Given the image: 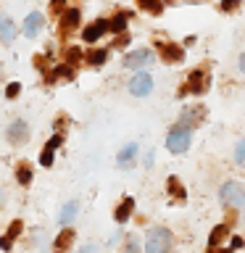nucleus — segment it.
<instances>
[{
	"mask_svg": "<svg viewBox=\"0 0 245 253\" xmlns=\"http://www.w3.org/2000/svg\"><path fill=\"white\" fill-rule=\"evenodd\" d=\"M219 201L221 206H229V209H245V185L235 179L224 182L219 190Z\"/></svg>",
	"mask_w": 245,
	"mask_h": 253,
	"instance_id": "nucleus-1",
	"label": "nucleus"
},
{
	"mask_svg": "<svg viewBox=\"0 0 245 253\" xmlns=\"http://www.w3.org/2000/svg\"><path fill=\"white\" fill-rule=\"evenodd\" d=\"M171 251V232L166 227H153L145 237V253H169Z\"/></svg>",
	"mask_w": 245,
	"mask_h": 253,
	"instance_id": "nucleus-2",
	"label": "nucleus"
},
{
	"mask_svg": "<svg viewBox=\"0 0 245 253\" xmlns=\"http://www.w3.org/2000/svg\"><path fill=\"white\" fill-rule=\"evenodd\" d=\"M208 84H211V74H208V71L195 69L193 74L187 77V87H179L177 95H179V98H182V95H190V92H193V95H203L205 90H208Z\"/></svg>",
	"mask_w": 245,
	"mask_h": 253,
	"instance_id": "nucleus-3",
	"label": "nucleus"
},
{
	"mask_svg": "<svg viewBox=\"0 0 245 253\" xmlns=\"http://www.w3.org/2000/svg\"><path fill=\"white\" fill-rule=\"evenodd\" d=\"M190 140H193V129L177 126V129H171L169 137H166V148H169L171 153H185V150L190 148Z\"/></svg>",
	"mask_w": 245,
	"mask_h": 253,
	"instance_id": "nucleus-4",
	"label": "nucleus"
},
{
	"mask_svg": "<svg viewBox=\"0 0 245 253\" xmlns=\"http://www.w3.org/2000/svg\"><path fill=\"white\" fill-rule=\"evenodd\" d=\"M205 119V108L203 106H185L179 114V122L177 126H187V129H195L198 124H201Z\"/></svg>",
	"mask_w": 245,
	"mask_h": 253,
	"instance_id": "nucleus-5",
	"label": "nucleus"
},
{
	"mask_svg": "<svg viewBox=\"0 0 245 253\" xmlns=\"http://www.w3.org/2000/svg\"><path fill=\"white\" fill-rule=\"evenodd\" d=\"M153 63V53L148 50V47H140V50H132V53H126V58H124V66L126 69H145Z\"/></svg>",
	"mask_w": 245,
	"mask_h": 253,
	"instance_id": "nucleus-6",
	"label": "nucleus"
},
{
	"mask_svg": "<svg viewBox=\"0 0 245 253\" xmlns=\"http://www.w3.org/2000/svg\"><path fill=\"white\" fill-rule=\"evenodd\" d=\"M150 90H153V79H150V74L140 71V74H134V77H132L129 92L134 95V98H145V95H150Z\"/></svg>",
	"mask_w": 245,
	"mask_h": 253,
	"instance_id": "nucleus-7",
	"label": "nucleus"
},
{
	"mask_svg": "<svg viewBox=\"0 0 245 253\" xmlns=\"http://www.w3.org/2000/svg\"><path fill=\"white\" fill-rule=\"evenodd\" d=\"M5 137H8V142H13V145H24V142L29 140V124L21 122V119H16V122L5 129Z\"/></svg>",
	"mask_w": 245,
	"mask_h": 253,
	"instance_id": "nucleus-8",
	"label": "nucleus"
},
{
	"mask_svg": "<svg viewBox=\"0 0 245 253\" xmlns=\"http://www.w3.org/2000/svg\"><path fill=\"white\" fill-rule=\"evenodd\" d=\"M158 53H161V58L166 63H179L185 58V50H182V45H174V42H156Z\"/></svg>",
	"mask_w": 245,
	"mask_h": 253,
	"instance_id": "nucleus-9",
	"label": "nucleus"
},
{
	"mask_svg": "<svg viewBox=\"0 0 245 253\" xmlns=\"http://www.w3.org/2000/svg\"><path fill=\"white\" fill-rule=\"evenodd\" d=\"M106 32H108V21L106 19H98V21H95L92 24V27H87L84 29V42H95V40H100L103 35H106Z\"/></svg>",
	"mask_w": 245,
	"mask_h": 253,
	"instance_id": "nucleus-10",
	"label": "nucleus"
},
{
	"mask_svg": "<svg viewBox=\"0 0 245 253\" xmlns=\"http://www.w3.org/2000/svg\"><path fill=\"white\" fill-rule=\"evenodd\" d=\"M42 24H45V19H42V13H29L27 16V21H24V35L27 37H37V32L42 29Z\"/></svg>",
	"mask_w": 245,
	"mask_h": 253,
	"instance_id": "nucleus-11",
	"label": "nucleus"
},
{
	"mask_svg": "<svg viewBox=\"0 0 245 253\" xmlns=\"http://www.w3.org/2000/svg\"><path fill=\"white\" fill-rule=\"evenodd\" d=\"M21 227H24V224H21L19 219H16V221H11V227H8V235H5V237H0V248H3V251H11L13 240L21 235Z\"/></svg>",
	"mask_w": 245,
	"mask_h": 253,
	"instance_id": "nucleus-12",
	"label": "nucleus"
},
{
	"mask_svg": "<svg viewBox=\"0 0 245 253\" xmlns=\"http://www.w3.org/2000/svg\"><path fill=\"white\" fill-rule=\"evenodd\" d=\"M79 19H82V13H79L77 8H69V11L63 13V19H61V29H63V32L77 29V27H79Z\"/></svg>",
	"mask_w": 245,
	"mask_h": 253,
	"instance_id": "nucleus-13",
	"label": "nucleus"
},
{
	"mask_svg": "<svg viewBox=\"0 0 245 253\" xmlns=\"http://www.w3.org/2000/svg\"><path fill=\"white\" fill-rule=\"evenodd\" d=\"M132 209H134V201H132V198H124V201H122V206H119V209H116V213H114V219L119 221V224H124V221L132 216Z\"/></svg>",
	"mask_w": 245,
	"mask_h": 253,
	"instance_id": "nucleus-14",
	"label": "nucleus"
},
{
	"mask_svg": "<svg viewBox=\"0 0 245 253\" xmlns=\"http://www.w3.org/2000/svg\"><path fill=\"white\" fill-rule=\"evenodd\" d=\"M134 158H137V145H134V142H129V145H124L122 148V153H119V166H129Z\"/></svg>",
	"mask_w": 245,
	"mask_h": 253,
	"instance_id": "nucleus-15",
	"label": "nucleus"
},
{
	"mask_svg": "<svg viewBox=\"0 0 245 253\" xmlns=\"http://www.w3.org/2000/svg\"><path fill=\"white\" fill-rule=\"evenodd\" d=\"M0 40L3 42H13L16 40V27L11 19H0Z\"/></svg>",
	"mask_w": 245,
	"mask_h": 253,
	"instance_id": "nucleus-16",
	"label": "nucleus"
},
{
	"mask_svg": "<svg viewBox=\"0 0 245 253\" xmlns=\"http://www.w3.org/2000/svg\"><path fill=\"white\" fill-rule=\"evenodd\" d=\"M166 185H169V193L174 195V201H185V198H187L185 185L179 182V177H169V182H166Z\"/></svg>",
	"mask_w": 245,
	"mask_h": 253,
	"instance_id": "nucleus-17",
	"label": "nucleus"
},
{
	"mask_svg": "<svg viewBox=\"0 0 245 253\" xmlns=\"http://www.w3.org/2000/svg\"><path fill=\"white\" fill-rule=\"evenodd\" d=\"M126 21H129V13H116L114 19L108 21V29L114 32V35H122V32L126 29Z\"/></svg>",
	"mask_w": 245,
	"mask_h": 253,
	"instance_id": "nucleus-18",
	"label": "nucleus"
},
{
	"mask_svg": "<svg viewBox=\"0 0 245 253\" xmlns=\"http://www.w3.org/2000/svg\"><path fill=\"white\" fill-rule=\"evenodd\" d=\"M77 211H79V203H77V201H71V203L63 206V211H61V224H63V227H69L71 221H74Z\"/></svg>",
	"mask_w": 245,
	"mask_h": 253,
	"instance_id": "nucleus-19",
	"label": "nucleus"
},
{
	"mask_svg": "<svg viewBox=\"0 0 245 253\" xmlns=\"http://www.w3.org/2000/svg\"><path fill=\"white\" fill-rule=\"evenodd\" d=\"M137 5L142 11L153 13V16H161L163 13V0H137Z\"/></svg>",
	"mask_w": 245,
	"mask_h": 253,
	"instance_id": "nucleus-20",
	"label": "nucleus"
},
{
	"mask_svg": "<svg viewBox=\"0 0 245 253\" xmlns=\"http://www.w3.org/2000/svg\"><path fill=\"white\" fill-rule=\"evenodd\" d=\"M71 243H74V232H71V229L66 227V229H63V232L58 235V240H55V253H63Z\"/></svg>",
	"mask_w": 245,
	"mask_h": 253,
	"instance_id": "nucleus-21",
	"label": "nucleus"
},
{
	"mask_svg": "<svg viewBox=\"0 0 245 253\" xmlns=\"http://www.w3.org/2000/svg\"><path fill=\"white\" fill-rule=\"evenodd\" d=\"M227 232H229V229H227V224H219V227H213V232H211V237H208V248H211V251L216 248V245H219V243L227 237Z\"/></svg>",
	"mask_w": 245,
	"mask_h": 253,
	"instance_id": "nucleus-22",
	"label": "nucleus"
},
{
	"mask_svg": "<svg viewBox=\"0 0 245 253\" xmlns=\"http://www.w3.org/2000/svg\"><path fill=\"white\" fill-rule=\"evenodd\" d=\"M106 58H108V50H90L87 53V63H90V66H103Z\"/></svg>",
	"mask_w": 245,
	"mask_h": 253,
	"instance_id": "nucleus-23",
	"label": "nucleus"
},
{
	"mask_svg": "<svg viewBox=\"0 0 245 253\" xmlns=\"http://www.w3.org/2000/svg\"><path fill=\"white\" fill-rule=\"evenodd\" d=\"M16 179H19L21 185H29V182H32V171H29V164H19V169H16Z\"/></svg>",
	"mask_w": 245,
	"mask_h": 253,
	"instance_id": "nucleus-24",
	"label": "nucleus"
},
{
	"mask_svg": "<svg viewBox=\"0 0 245 253\" xmlns=\"http://www.w3.org/2000/svg\"><path fill=\"white\" fill-rule=\"evenodd\" d=\"M219 8H221L224 13H229V11H237V8H240V0H221Z\"/></svg>",
	"mask_w": 245,
	"mask_h": 253,
	"instance_id": "nucleus-25",
	"label": "nucleus"
},
{
	"mask_svg": "<svg viewBox=\"0 0 245 253\" xmlns=\"http://www.w3.org/2000/svg\"><path fill=\"white\" fill-rule=\"evenodd\" d=\"M235 161L240 164V166H245V140H240V142H237V150H235Z\"/></svg>",
	"mask_w": 245,
	"mask_h": 253,
	"instance_id": "nucleus-26",
	"label": "nucleus"
},
{
	"mask_svg": "<svg viewBox=\"0 0 245 253\" xmlns=\"http://www.w3.org/2000/svg\"><path fill=\"white\" fill-rule=\"evenodd\" d=\"M53 153H55V150L45 148L42 153H40V164H42V166H50V164H53Z\"/></svg>",
	"mask_w": 245,
	"mask_h": 253,
	"instance_id": "nucleus-27",
	"label": "nucleus"
},
{
	"mask_svg": "<svg viewBox=\"0 0 245 253\" xmlns=\"http://www.w3.org/2000/svg\"><path fill=\"white\" fill-rule=\"evenodd\" d=\"M122 253H140V243L134 240V237H129V240H126V245H124V251Z\"/></svg>",
	"mask_w": 245,
	"mask_h": 253,
	"instance_id": "nucleus-28",
	"label": "nucleus"
},
{
	"mask_svg": "<svg viewBox=\"0 0 245 253\" xmlns=\"http://www.w3.org/2000/svg\"><path fill=\"white\" fill-rule=\"evenodd\" d=\"M55 77H66V79H71V77H74V69H71V66H58V69H55Z\"/></svg>",
	"mask_w": 245,
	"mask_h": 253,
	"instance_id": "nucleus-29",
	"label": "nucleus"
},
{
	"mask_svg": "<svg viewBox=\"0 0 245 253\" xmlns=\"http://www.w3.org/2000/svg\"><path fill=\"white\" fill-rule=\"evenodd\" d=\"M19 90H21V84H19V82H11V84L5 87V95H8V98H16V95H19Z\"/></svg>",
	"mask_w": 245,
	"mask_h": 253,
	"instance_id": "nucleus-30",
	"label": "nucleus"
},
{
	"mask_svg": "<svg viewBox=\"0 0 245 253\" xmlns=\"http://www.w3.org/2000/svg\"><path fill=\"white\" fill-rule=\"evenodd\" d=\"M66 58H69V63H74V61H79V58H82V53H79L77 47H71V50L66 53Z\"/></svg>",
	"mask_w": 245,
	"mask_h": 253,
	"instance_id": "nucleus-31",
	"label": "nucleus"
},
{
	"mask_svg": "<svg viewBox=\"0 0 245 253\" xmlns=\"http://www.w3.org/2000/svg\"><path fill=\"white\" fill-rule=\"evenodd\" d=\"M63 5H66V0H50V8H53L55 13H58L61 8H63Z\"/></svg>",
	"mask_w": 245,
	"mask_h": 253,
	"instance_id": "nucleus-32",
	"label": "nucleus"
},
{
	"mask_svg": "<svg viewBox=\"0 0 245 253\" xmlns=\"http://www.w3.org/2000/svg\"><path fill=\"white\" fill-rule=\"evenodd\" d=\"M126 42H129V37H126V35H124V32H122V35H119V37H116V47H124Z\"/></svg>",
	"mask_w": 245,
	"mask_h": 253,
	"instance_id": "nucleus-33",
	"label": "nucleus"
},
{
	"mask_svg": "<svg viewBox=\"0 0 245 253\" xmlns=\"http://www.w3.org/2000/svg\"><path fill=\"white\" fill-rule=\"evenodd\" d=\"M229 248H243V237H232V243H229Z\"/></svg>",
	"mask_w": 245,
	"mask_h": 253,
	"instance_id": "nucleus-34",
	"label": "nucleus"
},
{
	"mask_svg": "<svg viewBox=\"0 0 245 253\" xmlns=\"http://www.w3.org/2000/svg\"><path fill=\"white\" fill-rule=\"evenodd\" d=\"M79 253H98V245H84Z\"/></svg>",
	"mask_w": 245,
	"mask_h": 253,
	"instance_id": "nucleus-35",
	"label": "nucleus"
},
{
	"mask_svg": "<svg viewBox=\"0 0 245 253\" xmlns=\"http://www.w3.org/2000/svg\"><path fill=\"white\" fill-rule=\"evenodd\" d=\"M240 71H245V53L240 55Z\"/></svg>",
	"mask_w": 245,
	"mask_h": 253,
	"instance_id": "nucleus-36",
	"label": "nucleus"
},
{
	"mask_svg": "<svg viewBox=\"0 0 245 253\" xmlns=\"http://www.w3.org/2000/svg\"><path fill=\"white\" fill-rule=\"evenodd\" d=\"M187 3H203V0H187Z\"/></svg>",
	"mask_w": 245,
	"mask_h": 253,
	"instance_id": "nucleus-37",
	"label": "nucleus"
},
{
	"mask_svg": "<svg viewBox=\"0 0 245 253\" xmlns=\"http://www.w3.org/2000/svg\"><path fill=\"white\" fill-rule=\"evenodd\" d=\"M0 77H3V66H0Z\"/></svg>",
	"mask_w": 245,
	"mask_h": 253,
	"instance_id": "nucleus-38",
	"label": "nucleus"
}]
</instances>
